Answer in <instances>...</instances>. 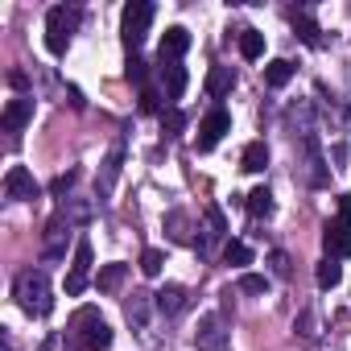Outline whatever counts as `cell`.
<instances>
[{
  "label": "cell",
  "mask_w": 351,
  "mask_h": 351,
  "mask_svg": "<svg viewBox=\"0 0 351 351\" xmlns=\"http://www.w3.org/2000/svg\"><path fill=\"white\" fill-rule=\"evenodd\" d=\"M58 347H62V339H58V335H50V339L42 343V351H58Z\"/></svg>",
  "instance_id": "f35d334b"
},
{
  "label": "cell",
  "mask_w": 351,
  "mask_h": 351,
  "mask_svg": "<svg viewBox=\"0 0 351 351\" xmlns=\"http://www.w3.org/2000/svg\"><path fill=\"white\" fill-rule=\"evenodd\" d=\"M5 199H9V203H29V199H38V182H34V173H29L25 165H9V173H5Z\"/></svg>",
  "instance_id": "52a82bcc"
},
{
  "label": "cell",
  "mask_w": 351,
  "mask_h": 351,
  "mask_svg": "<svg viewBox=\"0 0 351 351\" xmlns=\"http://www.w3.org/2000/svg\"><path fill=\"white\" fill-rule=\"evenodd\" d=\"M29 120H34V99H29V95L9 99V104H5V112H0V128H5V132H21Z\"/></svg>",
  "instance_id": "8fae6325"
},
{
  "label": "cell",
  "mask_w": 351,
  "mask_h": 351,
  "mask_svg": "<svg viewBox=\"0 0 351 351\" xmlns=\"http://www.w3.org/2000/svg\"><path fill=\"white\" fill-rule=\"evenodd\" d=\"M120 161H124V149L116 145V149L104 157L99 178H95V195H99V199H108V195H112V186H116V178H120Z\"/></svg>",
  "instance_id": "e0dca14e"
},
{
  "label": "cell",
  "mask_w": 351,
  "mask_h": 351,
  "mask_svg": "<svg viewBox=\"0 0 351 351\" xmlns=\"http://www.w3.org/2000/svg\"><path fill=\"white\" fill-rule=\"evenodd\" d=\"M223 236H228V219H223V211H219V207H207V211H203V240H199V252L207 256Z\"/></svg>",
  "instance_id": "5bb4252c"
},
{
  "label": "cell",
  "mask_w": 351,
  "mask_h": 351,
  "mask_svg": "<svg viewBox=\"0 0 351 351\" xmlns=\"http://www.w3.org/2000/svg\"><path fill=\"white\" fill-rule=\"evenodd\" d=\"M265 165H269V145H265V141L244 145V153H240V169H244V173H261Z\"/></svg>",
  "instance_id": "44dd1931"
},
{
  "label": "cell",
  "mask_w": 351,
  "mask_h": 351,
  "mask_svg": "<svg viewBox=\"0 0 351 351\" xmlns=\"http://www.w3.org/2000/svg\"><path fill=\"white\" fill-rule=\"evenodd\" d=\"M5 351H17V343H13V339H9V335H5Z\"/></svg>",
  "instance_id": "ab89813d"
},
{
  "label": "cell",
  "mask_w": 351,
  "mask_h": 351,
  "mask_svg": "<svg viewBox=\"0 0 351 351\" xmlns=\"http://www.w3.org/2000/svg\"><path fill=\"white\" fill-rule=\"evenodd\" d=\"M322 248H326V256H335V261H347L351 256V228L347 223H326L322 228Z\"/></svg>",
  "instance_id": "4fadbf2b"
},
{
  "label": "cell",
  "mask_w": 351,
  "mask_h": 351,
  "mask_svg": "<svg viewBox=\"0 0 351 351\" xmlns=\"http://www.w3.org/2000/svg\"><path fill=\"white\" fill-rule=\"evenodd\" d=\"M293 330H302V339H318V326H314V314L306 310L298 322H293Z\"/></svg>",
  "instance_id": "8d00e7d4"
},
{
  "label": "cell",
  "mask_w": 351,
  "mask_h": 351,
  "mask_svg": "<svg viewBox=\"0 0 351 351\" xmlns=\"http://www.w3.org/2000/svg\"><path fill=\"white\" fill-rule=\"evenodd\" d=\"M244 207H248L252 219H269V215H273V191H269V186H256V191L244 199Z\"/></svg>",
  "instance_id": "cb8c5ba5"
},
{
  "label": "cell",
  "mask_w": 351,
  "mask_h": 351,
  "mask_svg": "<svg viewBox=\"0 0 351 351\" xmlns=\"http://www.w3.org/2000/svg\"><path fill=\"white\" fill-rule=\"evenodd\" d=\"M13 298H17V306H21L25 314L46 318L50 306H54V298H50V277H46L42 269H25V273H17V281H13Z\"/></svg>",
  "instance_id": "7a4b0ae2"
},
{
  "label": "cell",
  "mask_w": 351,
  "mask_h": 351,
  "mask_svg": "<svg viewBox=\"0 0 351 351\" xmlns=\"http://www.w3.org/2000/svg\"><path fill=\"white\" fill-rule=\"evenodd\" d=\"M223 261H228L232 269H244V265H252V248L240 244V240H228V244H223Z\"/></svg>",
  "instance_id": "83f0119b"
},
{
  "label": "cell",
  "mask_w": 351,
  "mask_h": 351,
  "mask_svg": "<svg viewBox=\"0 0 351 351\" xmlns=\"http://www.w3.org/2000/svg\"><path fill=\"white\" fill-rule=\"evenodd\" d=\"M62 215H66L71 228H87L91 215H95V207H91L87 199H62Z\"/></svg>",
  "instance_id": "7402d4cb"
},
{
  "label": "cell",
  "mask_w": 351,
  "mask_h": 351,
  "mask_svg": "<svg viewBox=\"0 0 351 351\" xmlns=\"http://www.w3.org/2000/svg\"><path fill=\"white\" fill-rule=\"evenodd\" d=\"M240 54H244L248 62H256V58L265 54V34H256V29H244V34H240Z\"/></svg>",
  "instance_id": "4316f807"
},
{
  "label": "cell",
  "mask_w": 351,
  "mask_h": 351,
  "mask_svg": "<svg viewBox=\"0 0 351 351\" xmlns=\"http://www.w3.org/2000/svg\"><path fill=\"white\" fill-rule=\"evenodd\" d=\"M124 79H128V83H136V87H145V79H149V62L132 54V58H128V66H124Z\"/></svg>",
  "instance_id": "1f68e13d"
},
{
  "label": "cell",
  "mask_w": 351,
  "mask_h": 351,
  "mask_svg": "<svg viewBox=\"0 0 351 351\" xmlns=\"http://www.w3.org/2000/svg\"><path fill=\"white\" fill-rule=\"evenodd\" d=\"M269 265H273V277H289V273H293V265H289V256H285V252H273V256H269Z\"/></svg>",
  "instance_id": "d590c367"
},
{
  "label": "cell",
  "mask_w": 351,
  "mask_h": 351,
  "mask_svg": "<svg viewBox=\"0 0 351 351\" xmlns=\"http://www.w3.org/2000/svg\"><path fill=\"white\" fill-rule=\"evenodd\" d=\"M141 112H161V95L153 87H141Z\"/></svg>",
  "instance_id": "e575fe53"
},
{
  "label": "cell",
  "mask_w": 351,
  "mask_h": 351,
  "mask_svg": "<svg viewBox=\"0 0 351 351\" xmlns=\"http://www.w3.org/2000/svg\"><path fill=\"white\" fill-rule=\"evenodd\" d=\"M66 335L75 339V347H79V351H108V347H112V326L104 322V314H99L95 306L75 310V314H71V330H66Z\"/></svg>",
  "instance_id": "6da1fadb"
},
{
  "label": "cell",
  "mask_w": 351,
  "mask_h": 351,
  "mask_svg": "<svg viewBox=\"0 0 351 351\" xmlns=\"http://www.w3.org/2000/svg\"><path fill=\"white\" fill-rule=\"evenodd\" d=\"M153 302H157V310H161L165 318H173V314H182V310H186L191 293H186V285H161V289L153 293Z\"/></svg>",
  "instance_id": "2e32d148"
},
{
  "label": "cell",
  "mask_w": 351,
  "mask_h": 351,
  "mask_svg": "<svg viewBox=\"0 0 351 351\" xmlns=\"http://www.w3.org/2000/svg\"><path fill=\"white\" fill-rule=\"evenodd\" d=\"M87 273H91V244L79 240V244H75V265H71V273H66V298H79V293L87 289Z\"/></svg>",
  "instance_id": "9c48e42d"
},
{
  "label": "cell",
  "mask_w": 351,
  "mask_h": 351,
  "mask_svg": "<svg viewBox=\"0 0 351 351\" xmlns=\"http://www.w3.org/2000/svg\"><path fill=\"white\" fill-rule=\"evenodd\" d=\"M293 29H298V38H302L306 46H322V34H318V25H314L306 13H293Z\"/></svg>",
  "instance_id": "f1b7e54d"
},
{
  "label": "cell",
  "mask_w": 351,
  "mask_h": 351,
  "mask_svg": "<svg viewBox=\"0 0 351 351\" xmlns=\"http://www.w3.org/2000/svg\"><path fill=\"white\" fill-rule=\"evenodd\" d=\"M195 343H199V351H223L228 347V318L223 314H203L199 330H195Z\"/></svg>",
  "instance_id": "8992f818"
},
{
  "label": "cell",
  "mask_w": 351,
  "mask_h": 351,
  "mask_svg": "<svg viewBox=\"0 0 351 351\" xmlns=\"http://www.w3.org/2000/svg\"><path fill=\"white\" fill-rule=\"evenodd\" d=\"M165 236H169L173 244H195V236H191V215H186V211H169V215H165Z\"/></svg>",
  "instance_id": "d6986e66"
},
{
  "label": "cell",
  "mask_w": 351,
  "mask_h": 351,
  "mask_svg": "<svg viewBox=\"0 0 351 351\" xmlns=\"http://www.w3.org/2000/svg\"><path fill=\"white\" fill-rule=\"evenodd\" d=\"M161 79H165V99H169V104L186 95L191 75H186V66H182V62H161Z\"/></svg>",
  "instance_id": "ac0fdd59"
},
{
  "label": "cell",
  "mask_w": 351,
  "mask_h": 351,
  "mask_svg": "<svg viewBox=\"0 0 351 351\" xmlns=\"http://www.w3.org/2000/svg\"><path fill=\"white\" fill-rule=\"evenodd\" d=\"M124 277H128V265H104V269L95 273V289H99V293H116V289L124 285Z\"/></svg>",
  "instance_id": "603a6c76"
},
{
  "label": "cell",
  "mask_w": 351,
  "mask_h": 351,
  "mask_svg": "<svg viewBox=\"0 0 351 351\" xmlns=\"http://www.w3.org/2000/svg\"><path fill=\"white\" fill-rule=\"evenodd\" d=\"M289 79H293V62H289V58H273V62L265 66V83H269V87H285Z\"/></svg>",
  "instance_id": "484cf974"
},
{
  "label": "cell",
  "mask_w": 351,
  "mask_h": 351,
  "mask_svg": "<svg viewBox=\"0 0 351 351\" xmlns=\"http://www.w3.org/2000/svg\"><path fill=\"white\" fill-rule=\"evenodd\" d=\"M75 182H79V169H66V173H58V178L50 182V195H58V199H62V195H66Z\"/></svg>",
  "instance_id": "836d02e7"
},
{
  "label": "cell",
  "mask_w": 351,
  "mask_h": 351,
  "mask_svg": "<svg viewBox=\"0 0 351 351\" xmlns=\"http://www.w3.org/2000/svg\"><path fill=\"white\" fill-rule=\"evenodd\" d=\"M66 236H71V223H66V215L58 211V215L46 223V248H42V256H46V261H62V256H66Z\"/></svg>",
  "instance_id": "30bf717a"
},
{
  "label": "cell",
  "mask_w": 351,
  "mask_h": 351,
  "mask_svg": "<svg viewBox=\"0 0 351 351\" xmlns=\"http://www.w3.org/2000/svg\"><path fill=\"white\" fill-rule=\"evenodd\" d=\"M75 25H79V9L54 5V9L46 13V50H50V54H66Z\"/></svg>",
  "instance_id": "3957f363"
},
{
  "label": "cell",
  "mask_w": 351,
  "mask_h": 351,
  "mask_svg": "<svg viewBox=\"0 0 351 351\" xmlns=\"http://www.w3.org/2000/svg\"><path fill=\"white\" fill-rule=\"evenodd\" d=\"M153 306H157V302H153V293L136 289V293L124 302V318H128V326H132V330H145V326H149V314H153Z\"/></svg>",
  "instance_id": "9a60e30c"
},
{
  "label": "cell",
  "mask_w": 351,
  "mask_h": 351,
  "mask_svg": "<svg viewBox=\"0 0 351 351\" xmlns=\"http://www.w3.org/2000/svg\"><path fill=\"white\" fill-rule=\"evenodd\" d=\"M186 50H191V34L182 25H169L161 34V46H157V62H178Z\"/></svg>",
  "instance_id": "7c38bea8"
},
{
  "label": "cell",
  "mask_w": 351,
  "mask_h": 351,
  "mask_svg": "<svg viewBox=\"0 0 351 351\" xmlns=\"http://www.w3.org/2000/svg\"><path fill=\"white\" fill-rule=\"evenodd\" d=\"M232 87H236V71H232V66H211V75H207V95H211V99H223Z\"/></svg>",
  "instance_id": "ffe728a7"
},
{
  "label": "cell",
  "mask_w": 351,
  "mask_h": 351,
  "mask_svg": "<svg viewBox=\"0 0 351 351\" xmlns=\"http://www.w3.org/2000/svg\"><path fill=\"white\" fill-rule=\"evenodd\" d=\"M149 21H153V5H145V0H132V5H124L120 13V38L128 50H136L149 34Z\"/></svg>",
  "instance_id": "5b68a950"
},
{
  "label": "cell",
  "mask_w": 351,
  "mask_h": 351,
  "mask_svg": "<svg viewBox=\"0 0 351 351\" xmlns=\"http://www.w3.org/2000/svg\"><path fill=\"white\" fill-rule=\"evenodd\" d=\"M314 277H318V289H335V285L343 281V265H339L335 256H322V261H318V273H314Z\"/></svg>",
  "instance_id": "d4e9b609"
},
{
  "label": "cell",
  "mask_w": 351,
  "mask_h": 351,
  "mask_svg": "<svg viewBox=\"0 0 351 351\" xmlns=\"http://www.w3.org/2000/svg\"><path fill=\"white\" fill-rule=\"evenodd\" d=\"M339 223L351 228V195H339Z\"/></svg>",
  "instance_id": "74e56055"
},
{
  "label": "cell",
  "mask_w": 351,
  "mask_h": 351,
  "mask_svg": "<svg viewBox=\"0 0 351 351\" xmlns=\"http://www.w3.org/2000/svg\"><path fill=\"white\" fill-rule=\"evenodd\" d=\"M293 173H298L306 186H326V161L318 153L314 132L310 136H298V165H293Z\"/></svg>",
  "instance_id": "277c9868"
},
{
  "label": "cell",
  "mask_w": 351,
  "mask_h": 351,
  "mask_svg": "<svg viewBox=\"0 0 351 351\" xmlns=\"http://www.w3.org/2000/svg\"><path fill=\"white\" fill-rule=\"evenodd\" d=\"M228 132H232V116H228L223 108L207 112V116H203V124H199V149H203V153H207V149H215Z\"/></svg>",
  "instance_id": "ba28073f"
},
{
  "label": "cell",
  "mask_w": 351,
  "mask_h": 351,
  "mask_svg": "<svg viewBox=\"0 0 351 351\" xmlns=\"http://www.w3.org/2000/svg\"><path fill=\"white\" fill-rule=\"evenodd\" d=\"M240 293H269V277H261V273H244V277H240Z\"/></svg>",
  "instance_id": "d6a6232c"
},
{
  "label": "cell",
  "mask_w": 351,
  "mask_h": 351,
  "mask_svg": "<svg viewBox=\"0 0 351 351\" xmlns=\"http://www.w3.org/2000/svg\"><path fill=\"white\" fill-rule=\"evenodd\" d=\"M182 128H186V116H182L178 108L161 112V132H165V136H182Z\"/></svg>",
  "instance_id": "f546056e"
},
{
  "label": "cell",
  "mask_w": 351,
  "mask_h": 351,
  "mask_svg": "<svg viewBox=\"0 0 351 351\" xmlns=\"http://www.w3.org/2000/svg\"><path fill=\"white\" fill-rule=\"evenodd\" d=\"M161 265H165V252H161V248H145V252H141V273H145V277H157Z\"/></svg>",
  "instance_id": "4dcf8cb0"
}]
</instances>
